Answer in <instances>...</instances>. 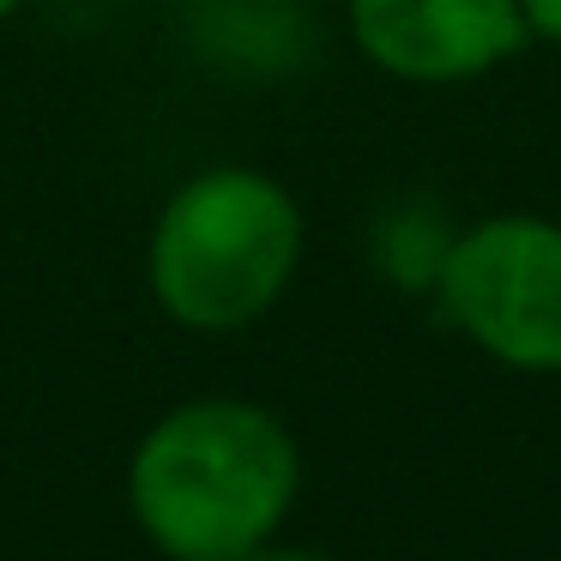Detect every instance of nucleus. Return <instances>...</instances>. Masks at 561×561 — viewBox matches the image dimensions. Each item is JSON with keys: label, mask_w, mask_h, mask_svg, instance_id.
Returning a JSON list of instances; mask_svg holds the SVG:
<instances>
[{"label": "nucleus", "mask_w": 561, "mask_h": 561, "mask_svg": "<svg viewBox=\"0 0 561 561\" xmlns=\"http://www.w3.org/2000/svg\"><path fill=\"white\" fill-rule=\"evenodd\" d=\"M296 495V435L236 392L170 404L127 459V513L163 561H248L284 531Z\"/></svg>", "instance_id": "nucleus-1"}, {"label": "nucleus", "mask_w": 561, "mask_h": 561, "mask_svg": "<svg viewBox=\"0 0 561 561\" xmlns=\"http://www.w3.org/2000/svg\"><path fill=\"white\" fill-rule=\"evenodd\" d=\"M302 242V206L278 175L248 163L199 170L163 199L151 224V302L187 332H242L284 302Z\"/></svg>", "instance_id": "nucleus-2"}, {"label": "nucleus", "mask_w": 561, "mask_h": 561, "mask_svg": "<svg viewBox=\"0 0 561 561\" xmlns=\"http://www.w3.org/2000/svg\"><path fill=\"white\" fill-rule=\"evenodd\" d=\"M435 308L489 363L513 375H561V224L537 211L459 224Z\"/></svg>", "instance_id": "nucleus-3"}, {"label": "nucleus", "mask_w": 561, "mask_h": 561, "mask_svg": "<svg viewBox=\"0 0 561 561\" xmlns=\"http://www.w3.org/2000/svg\"><path fill=\"white\" fill-rule=\"evenodd\" d=\"M368 67L404 85H465L531 49L519 0H344Z\"/></svg>", "instance_id": "nucleus-4"}, {"label": "nucleus", "mask_w": 561, "mask_h": 561, "mask_svg": "<svg viewBox=\"0 0 561 561\" xmlns=\"http://www.w3.org/2000/svg\"><path fill=\"white\" fill-rule=\"evenodd\" d=\"M453 236H459V224L447 218V206L428 194L416 199H399V206H387L375 218V266L387 284H399V290H428L435 296L440 284V266H447L453 254Z\"/></svg>", "instance_id": "nucleus-5"}, {"label": "nucleus", "mask_w": 561, "mask_h": 561, "mask_svg": "<svg viewBox=\"0 0 561 561\" xmlns=\"http://www.w3.org/2000/svg\"><path fill=\"white\" fill-rule=\"evenodd\" d=\"M519 19L531 43H556L561 49V0H519Z\"/></svg>", "instance_id": "nucleus-6"}, {"label": "nucleus", "mask_w": 561, "mask_h": 561, "mask_svg": "<svg viewBox=\"0 0 561 561\" xmlns=\"http://www.w3.org/2000/svg\"><path fill=\"white\" fill-rule=\"evenodd\" d=\"M248 561H339V556H327V549H296V543H278V537H272V543L254 549Z\"/></svg>", "instance_id": "nucleus-7"}, {"label": "nucleus", "mask_w": 561, "mask_h": 561, "mask_svg": "<svg viewBox=\"0 0 561 561\" xmlns=\"http://www.w3.org/2000/svg\"><path fill=\"white\" fill-rule=\"evenodd\" d=\"M19 7H25V0H0V25H7V19L19 13Z\"/></svg>", "instance_id": "nucleus-8"}]
</instances>
